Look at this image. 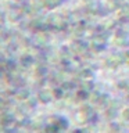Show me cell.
<instances>
[{
	"label": "cell",
	"mask_w": 129,
	"mask_h": 133,
	"mask_svg": "<svg viewBox=\"0 0 129 133\" xmlns=\"http://www.w3.org/2000/svg\"><path fill=\"white\" fill-rule=\"evenodd\" d=\"M122 118L129 121V108H125V110L122 111Z\"/></svg>",
	"instance_id": "obj_1"
}]
</instances>
